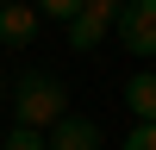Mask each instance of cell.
<instances>
[{"instance_id": "8992f818", "label": "cell", "mask_w": 156, "mask_h": 150, "mask_svg": "<svg viewBox=\"0 0 156 150\" xmlns=\"http://www.w3.org/2000/svg\"><path fill=\"white\" fill-rule=\"evenodd\" d=\"M125 106H131L137 125H156V75H150V69L125 81Z\"/></svg>"}, {"instance_id": "277c9868", "label": "cell", "mask_w": 156, "mask_h": 150, "mask_svg": "<svg viewBox=\"0 0 156 150\" xmlns=\"http://www.w3.org/2000/svg\"><path fill=\"white\" fill-rule=\"evenodd\" d=\"M44 138H50V150H100V125L81 119V112H62Z\"/></svg>"}, {"instance_id": "52a82bcc", "label": "cell", "mask_w": 156, "mask_h": 150, "mask_svg": "<svg viewBox=\"0 0 156 150\" xmlns=\"http://www.w3.org/2000/svg\"><path fill=\"white\" fill-rule=\"evenodd\" d=\"M6 150H50V138L31 131V125H12V131H6Z\"/></svg>"}, {"instance_id": "5b68a950", "label": "cell", "mask_w": 156, "mask_h": 150, "mask_svg": "<svg viewBox=\"0 0 156 150\" xmlns=\"http://www.w3.org/2000/svg\"><path fill=\"white\" fill-rule=\"evenodd\" d=\"M37 38V6L31 0H12V6H0V44H31Z\"/></svg>"}, {"instance_id": "ba28073f", "label": "cell", "mask_w": 156, "mask_h": 150, "mask_svg": "<svg viewBox=\"0 0 156 150\" xmlns=\"http://www.w3.org/2000/svg\"><path fill=\"white\" fill-rule=\"evenodd\" d=\"M31 6H37V19H62L69 25L75 12H81V0H31Z\"/></svg>"}, {"instance_id": "8fae6325", "label": "cell", "mask_w": 156, "mask_h": 150, "mask_svg": "<svg viewBox=\"0 0 156 150\" xmlns=\"http://www.w3.org/2000/svg\"><path fill=\"white\" fill-rule=\"evenodd\" d=\"M0 6H12V0H0Z\"/></svg>"}, {"instance_id": "30bf717a", "label": "cell", "mask_w": 156, "mask_h": 150, "mask_svg": "<svg viewBox=\"0 0 156 150\" xmlns=\"http://www.w3.org/2000/svg\"><path fill=\"white\" fill-rule=\"evenodd\" d=\"M0 150H6V131H0Z\"/></svg>"}, {"instance_id": "3957f363", "label": "cell", "mask_w": 156, "mask_h": 150, "mask_svg": "<svg viewBox=\"0 0 156 150\" xmlns=\"http://www.w3.org/2000/svg\"><path fill=\"white\" fill-rule=\"evenodd\" d=\"M119 44L131 56H156V0H125L119 6Z\"/></svg>"}, {"instance_id": "9c48e42d", "label": "cell", "mask_w": 156, "mask_h": 150, "mask_svg": "<svg viewBox=\"0 0 156 150\" xmlns=\"http://www.w3.org/2000/svg\"><path fill=\"white\" fill-rule=\"evenodd\" d=\"M125 150H156V125H131V138H125Z\"/></svg>"}, {"instance_id": "6da1fadb", "label": "cell", "mask_w": 156, "mask_h": 150, "mask_svg": "<svg viewBox=\"0 0 156 150\" xmlns=\"http://www.w3.org/2000/svg\"><path fill=\"white\" fill-rule=\"evenodd\" d=\"M12 112H19V125H31V131H50V125L69 112V88H62L56 75H25V81L12 88Z\"/></svg>"}, {"instance_id": "7a4b0ae2", "label": "cell", "mask_w": 156, "mask_h": 150, "mask_svg": "<svg viewBox=\"0 0 156 150\" xmlns=\"http://www.w3.org/2000/svg\"><path fill=\"white\" fill-rule=\"evenodd\" d=\"M119 6H125V0H81V12L69 19V50H81V56H87V50L119 25Z\"/></svg>"}]
</instances>
